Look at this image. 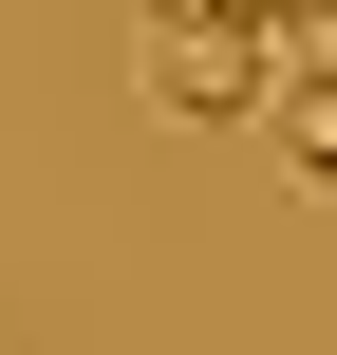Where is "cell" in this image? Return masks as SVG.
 Segmentation results:
<instances>
[{"mask_svg":"<svg viewBox=\"0 0 337 355\" xmlns=\"http://www.w3.org/2000/svg\"><path fill=\"white\" fill-rule=\"evenodd\" d=\"M263 131H281V168H300V187H337V75H319V56H281Z\"/></svg>","mask_w":337,"mask_h":355,"instance_id":"7a4b0ae2","label":"cell"},{"mask_svg":"<svg viewBox=\"0 0 337 355\" xmlns=\"http://www.w3.org/2000/svg\"><path fill=\"white\" fill-rule=\"evenodd\" d=\"M131 94H150V112H188V131H225V112H263V94H281V37H263L244 0H150Z\"/></svg>","mask_w":337,"mask_h":355,"instance_id":"6da1fadb","label":"cell"}]
</instances>
